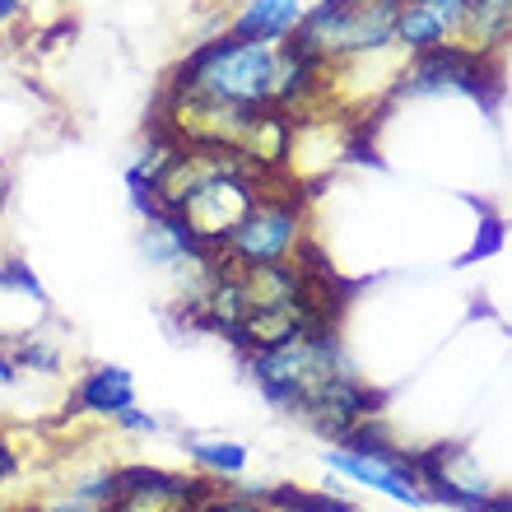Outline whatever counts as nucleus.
Segmentation results:
<instances>
[{"label":"nucleus","instance_id":"1","mask_svg":"<svg viewBox=\"0 0 512 512\" xmlns=\"http://www.w3.org/2000/svg\"><path fill=\"white\" fill-rule=\"evenodd\" d=\"M247 378L280 415L308 424L331 443L382 424V396L354 373L350 354L336 336V322L308 326L298 336L247 354Z\"/></svg>","mask_w":512,"mask_h":512},{"label":"nucleus","instance_id":"2","mask_svg":"<svg viewBox=\"0 0 512 512\" xmlns=\"http://www.w3.org/2000/svg\"><path fill=\"white\" fill-rule=\"evenodd\" d=\"M275 84H280V47L215 33L177 61L163 84V98H191L229 112H270Z\"/></svg>","mask_w":512,"mask_h":512},{"label":"nucleus","instance_id":"3","mask_svg":"<svg viewBox=\"0 0 512 512\" xmlns=\"http://www.w3.org/2000/svg\"><path fill=\"white\" fill-rule=\"evenodd\" d=\"M405 0H312L298 38L331 66V80L396 52V19Z\"/></svg>","mask_w":512,"mask_h":512},{"label":"nucleus","instance_id":"4","mask_svg":"<svg viewBox=\"0 0 512 512\" xmlns=\"http://www.w3.org/2000/svg\"><path fill=\"white\" fill-rule=\"evenodd\" d=\"M215 256L233 270H261V266H284L308 256V205L294 187H275L270 182L256 205L247 210L233 233L215 247Z\"/></svg>","mask_w":512,"mask_h":512},{"label":"nucleus","instance_id":"5","mask_svg":"<svg viewBox=\"0 0 512 512\" xmlns=\"http://www.w3.org/2000/svg\"><path fill=\"white\" fill-rule=\"evenodd\" d=\"M322 466L331 475H340L345 485L373 489V494L401 503V508H424V503H433L424 480H419L415 452H401V447L382 433V424L354 433L345 443H331L322 452Z\"/></svg>","mask_w":512,"mask_h":512},{"label":"nucleus","instance_id":"6","mask_svg":"<svg viewBox=\"0 0 512 512\" xmlns=\"http://www.w3.org/2000/svg\"><path fill=\"white\" fill-rule=\"evenodd\" d=\"M494 89V56L475 52L466 42H447V47H433V52L405 56L396 80H391V98H489Z\"/></svg>","mask_w":512,"mask_h":512},{"label":"nucleus","instance_id":"7","mask_svg":"<svg viewBox=\"0 0 512 512\" xmlns=\"http://www.w3.org/2000/svg\"><path fill=\"white\" fill-rule=\"evenodd\" d=\"M140 256H145V266L163 270V275H196L205 280V270L215 266V247L201 243V233L191 229L182 215L173 210H154V215L140 219Z\"/></svg>","mask_w":512,"mask_h":512},{"label":"nucleus","instance_id":"8","mask_svg":"<svg viewBox=\"0 0 512 512\" xmlns=\"http://www.w3.org/2000/svg\"><path fill=\"white\" fill-rule=\"evenodd\" d=\"M215 480H196V475H173L154 471V466H131L122 471V489L112 512H196V503L205 499V489Z\"/></svg>","mask_w":512,"mask_h":512},{"label":"nucleus","instance_id":"9","mask_svg":"<svg viewBox=\"0 0 512 512\" xmlns=\"http://www.w3.org/2000/svg\"><path fill=\"white\" fill-rule=\"evenodd\" d=\"M308 5H312V0H243V5L224 19V28H219V33H233V38L270 42V47H280V42H289L298 28H303Z\"/></svg>","mask_w":512,"mask_h":512},{"label":"nucleus","instance_id":"10","mask_svg":"<svg viewBox=\"0 0 512 512\" xmlns=\"http://www.w3.org/2000/svg\"><path fill=\"white\" fill-rule=\"evenodd\" d=\"M140 405V391H135V373L122 364H98L89 368L80 382H75V410L84 419H98V424H117L126 410Z\"/></svg>","mask_w":512,"mask_h":512},{"label":"nucleus","instance_id":"11","mask_svg":"<svg viewBox=\"0 0 512 512\" xmlns=\"http://www.w3.org/2000/svg\"><path fill=\"white\" fill-rule=\"evenodd\" d=\"M457 42V24L447 19L443 10L433 5H401V19H396V52L401 56H419V52H433V47H447Z\"/></svg>","mask_w":512,"mask_h":512},{"label":"nucleus","instance_id":"12","mask_svg":"<svg viewBox=\"0 0 512 512\" xmlns=\"http://www.w3.org/2000/svg\"><path fill=\"white\" fill-rule=\"evenodd\" d=\"M187 457H191V466H196L205 480H215V485H233V480H243L247 466H252V447L238 443V438L201 433V438H191L187 443Z\"/></svg>","mask_w":512,"mask_h":512},{"label":"nucleus","instance_id":"13","mask_svg":"<svg viewBox=\"0 0 512 512\" xmlns=\"http://www.w3.org/2000/svg\"><path fill=\"white\" fill-rule=\"evenodd\" d=\"M10 359L19 364V373H38V378H52V373H61V364H66L61 345H52V340H38V336L10 340Z\"/></svg>","mask_w":512,"mask_h":512},{"label":"nucleus","instance_id":"14","mask_svg":"<svg viewBox=\"0 0 512 512\" xmlns=\"http://www.w3.org/2000/svg\"><path fill=\"white\" fill-rule=\"evenodd\" d=\"M340 494H326V489H289V485H275V489H261V508L256 512H331Z\"/></svg>","mask_w":512,"mask_h":512},{"label":"nucleus","instance_id":"15","mask_svg":"<svg viewBox=\"0 0 512 512\" xmlns=\"http://www.w3.org/2000/svg\"><path fill=\"white\" fill-rule=\"evenodd\" d=\"M0 294L28 298L33 308L47 312V289H42V280L33 275V266H28V261H19V256H10V261H0Z\"/></svg>","mask_w":512,"mask_h":512},{"label":"nucleus","instance_id":"16","mask_svg":"<svg viewBox=\"0 0 512 512\" xmlns=\"http://www.w3.org/2000/svg\"><path fill=\"white\" fill-rule=\"evenodd\" d=\"M24 512H112L108 503H98V499H89L84 489H75L66 480L61 489H52V494H42L33 508H24Z\"/></svg>","mask_w":512,"mask_h":512},{"label":"nucleus","instance_id":"17","mask_svg":"<svg viewBox=\"0 0 512 512\" xmlns=\"http://www.w3.org/2000/svg\"><path fill=\"white\" fill-rule=\"evenodd\" d=\"M117 429L131 433V438H154V433L163 429V419H159V415H149V410H140V405H135V410H126V415L117 419Z\"/></svg>","mask_w":512,"mask_h":512},{"label":"nucleus","instance_id":"18","mask_svg":"<svg viewBox=\"0 0 512 512\" xmlns=\"http://www.w3.org/2000/svg\"><path fill=\"white\" fill-rule=\"evenodd\" d=\"M14 475H19V452H14V443L0 433V489L10 485Z\"/></svg>","mask_w":512,"mask_h":512},{"label":"nucleus","instance_id":"19","mask_svg":"<svg viewBox=\"0 0 512 512\" xmlns=\"http://www.w3.org/2000/svg\"><path fill=\"white\" fill-rule=\"evenodd\" d=\"M19 378H24V373H19V364L10 359V345H0V387H14Z\"/></svg>","mask_w":512,"mask_h":512},{"label":"nucleus","instance_id":"20","mask_svg":"<svg viewBox=\"0 0 512 512\" xmlns=\"http://www.w3.org/2000/svg\"><path fill=\"white\" fill-rule=\"evenodd\" d=\"M19 14H24V0H0V28L14 24Z\"/></svg>","mask_w":512,"mask_h":512},{"label":"nucleus","instance_id":"21","mask_svg":"<svg viewBox=\"0 0 512 512\" xmlns=\"http://www.w3.org/2000/svg\"><path fill=\"white\" fill-rule=\"evenodd\" d=\"M331 512H373V508H364V503H350V499H336V503H331Z\"/></svg>","mask_w":512,"mask_h":512}]
</instances>
